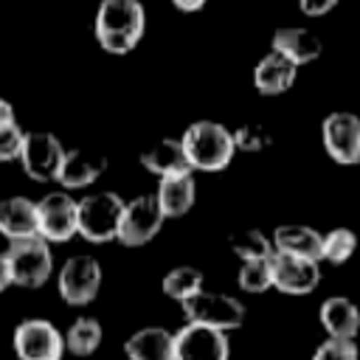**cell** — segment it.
<instances>
[{"label": "cell", "instance_id": "14", "mask_svg": "<svg viewBox=\"0 0 360 360\" xmlns=\"http://www.w3.org/2000/svg\"><path fill=\"white\" fill-rule=\"evenodd\" d=\"M270 51L281 53L284 59H290L295 68L315 62L323 53V42L315 31H309L307 25H281L273 31V45Z\"/></svg>", "mask_w": 360, "mask_h": 360}, {"label": "cell", "instance_id": "10", "mask_svg": "<svg viewBox=\"0 0 360 360\" xmlns=\"http://www.w3.org/2000/svg\"><path fill=\"white\" fill-rule=\"evenodd\" d=\"M37 236L48 245L76 236V200L68 191H51L37 200Z\"/></svg>", "mask_w": 360, "mask_h": 360}, {"label": "cell", "instance_id": "11", "mask_svg": "<svg viewBox=\"0 0 360 360\" xmlns=\"http://www.w3.org/2000/svg\"><path fill=\"white\" fill-rule=\"evenodd\" d=\"M321 141L335 163H360V115L349 110L329 112L321 124Z\"/></svg>", "mask_w": 360, "mask_h": 360}, {"label": "cell", "instance_id": "29", "mask_svg": "<svg viewBox=\"0 0 360 360\" xmlns=\"http://www.w3.org/2000/svg\"><path fill=\"white\" fill-rule=\"evenodd\" d=\"M233 132V146L236 152H262L267 143H270V132L259 124H248V127H239V129H231Z\"/></svg>", "mask_w": 360, "mask_h": 360}, {"label": "cell", "instance_id": "33", "mask_svg": "<svg viewBox=\"0 0 360 360\" xmlns=\"http://www.w3.org/2000/svg\"><path fill=\"white\" fill-rule=\"evenodd\" d=\"M11 287V270H8V262H6V253L0 250V292Z\"/></svg>", "mask_w": 360, "mask_h": 360}, {"label": "cell", "instance_id": "34", "mask_svg": "<svg viewBox=\"0 0 360 360\" xmlns=\"http://www.w3.org/2000/svg\"><path fill=\"white\" fill-rule=\"evenodd\" d=\"M11 121H17L14 107H11V101H6V98L0 96V124H11Z\"/></svg>", "mask_w": 360, "mask_h": 360}, {"label": "cell", "instance_id": "13", "mask_svg": "<svg viewBox=\"0 0 360 360\" xmlns=\"http://www.w3.org/2000/svg\"><path fill=\"white\" fill-rule=\"evenodd\" d=\"M321 281V262L276 253L270 256V287L284 295H307Z\"/></svg>", "mask_w": 360, "mask_h": 360}, {"label": "cell", "instance_id": "30", "mask_svg": "<svg viewBox=\"0 0 360 360\" xmlns=\"http://www.w3.org/2000/svg\"><path fill=\"white\" fill-rule=\"evenodd\" d=\"M22 135H25V129L17 121L0 124V163H8V160H17L20 158Z\"/></svg>", "mask_w": 360, "mask_h": 360}, {"label": "cell", "instance_id": "27", "mask_svg": "<svg viewBox=\"0 0 360 360\" xmlns=\"http://www.w3.org/2000/svg\"><path fill=\"white\" fill-rule=\"evenodd\" d=\"M236 284L245 292H264L270 290V259H253V262H242L239 273H236Z\"/></svg>", "mask_w": 360, "mask_h": 360}, {"label": "cell", "instance_id": "21", "mask_svg": "<svg viewBox=\"0 0 360 360\" xmlns=\"http://www.w3.org/2000/svg\"><path fill=\"white\" fill-rule=\"evenodd\" d=\"M194 197H197V183H194V174L186 172V174H172V177H160L158 180V191H155V200L163 211L166 219H177L183 214L191 211L194 205Z\"/></svg>", "mask_w": 360, "mask_h": 360}, {"label": "cell", "instance_id": "8", "mask_svg": "<svg viewBox=\"0 0 360 360\" xmlns=\"http://www.w3.org/2000/svg\"><path fill=\"white\" fill-rule=\"evenodd\" d=\"M101 278H104L101 264L87 253H76L65 259V264L59 267V276H56L59 298L70 307H84L98 295Z\"/></svg>", "mask_w": 360, "mask_h": 360}, {"label": "cell", "instance_id": "18", "mask_svg": "<svg viewBox=\"0 0 360 360\" xmlns=\"http://www.w3.org/2000/svg\"><path fill=\"white\" fill-rule=\"evenodd\" d=\"M270 245H273L276 253L321 262V233L315 228H309V225H301V222L278 225L273 231V236H270Z\"/></svg>", "mask_w": 360, "mask_h": 360}, {"label": "cell", "instance_id": "1", "mask_svg": "<svg viewBox=\"0 0 360 360\" xmlns=\"http://www.w3.org/2000/svg\"><path fill=\"white\" fill-rule=\"evenodd\" d=\"M146 31V11L141 0H101L93 20V34L107 53H129Z\"/></svg>", "mask_w": 360, "mask_h": 360}, {"label": "cell", "instance_id": "4", "mask_svg": "<svg viewBox=\"0 0 360 360\" xmlns=\"http://www.w3.org/2000/svg\"><path fill=\"white\" fill-rule=\"evenodd\" d=\"M183 307V318L186 323H197V326H208V329H217V332H233L245 323V304L233 295H225V292H211V290H200L194 292L188 301L180 304Z\"/></svg>", "mask_w": 360, "mask_h": 360}, {"label": "cell", "instance_id": "2", "mask_svg": "<svg viewBox=\"0 0 360 360\" xmlns=\"http://www.w3.org/2000/svg\"><path fill=\"white\" fill-rule=\"evenodd\" d=\"M180 143L191 172H222L236 155L233 132L219 121H194Z\"/></svg>", "mask_w": 360, "mask_h": 360}, {"label": "cell", "instance_id": "9", "mask_svg": "<svg viewBox=\"0 0 360 360\" xmlns=\"http://www.w3.org/2000/svg\"><path fill=\"white\" fill-rule=\"evenodd\" d=\"M65 158V146L53 132L37 129V132H25L22 135V149H20V166L22 172L37 180V183H53L59 174Z\"/></svg>", "mask_w": 360, "mask_h": 360}, {"label": "cell", "instance_id": "25", "mask_svg": "<svg viewBox=\"0 0 360 360\" xmlns=\"http://www.w3.org/2000/svg\"><path fill=\"white\" fill-rule=\"evenodd\" d=\"M357 250V233L352 228H332L321 233V262L346 264Z\"/></svg>", "mask_w": 360, "mask_h": 360}, {"label": "cell", "instance_id": "5", "mask_svg": "<svg viewBox=\"0 0 360 360\" xmlns=\"http://www.w3.org/2000/svg\"><path fill=\"white\" fill-rule=\"evenodd\" d=\"M3 253H6V262H8V270H11V284L14 287L39 290L51 278V273H53L51 245L45 239H39V236L8 242V248Z\"/></svg>", "mask_w": 360, "mask_h": 360}, {"label": "cell", "instance_id": "24", "mask_svg": "<svg viewBox=\"0 0 360 360\" xmlns=\"http://www.w3.org/2000/svg\"><path fill=\"white\" fill-rule=\"evenodd\" d=\"M202 287H205V276H202V270H197V267H191V264H177V267H172V270L163 276V281H160L163 295L172 298V301H177V304L188 301V298H191L194 292H200Z\"/></svg>", "mask_w": 360, "mask_h": 360}, {"label": "cell", "instance_id": "22", "mask_svg": "<svg viewBox=\"0 0 360 360\" xmlns=\"http://www.w3.org/2000/svg\"><path fill=\"white\" fill-rule=\"evenodd\" d=\"M174 332L163 326H143L124 340L127 360H172Z\"/></svg>", "mask_w": 360, "mask_h": 360}, {"label": "cell", "instance_id": "3", "mask_svg": "<svg viewBox=\"0 0 360 360\" xmlns=\"http://www.w3.org/2000/svg\"><path fill=\"white\" fill-rule=\"evenodd\" d=\"M124 200L115 191H93L76 200V233L93 245L118 239Z\"/></svg>", "mask_w": 360, "mask_h": 360}, {"label": "cell", "instance_id": "32", "mask_svg": "<svg viewBox=\"0 0 360 360\" xmlns=\"http://www.w3.org/2000/svg\"><path fill=\"white\" fill-rule=\"evenodd\" d=\"M205 3H208V0H172V6H174L177 11H183V14H194V11H200Z\"/></svg>", "mask_w": 360, "mask_h": 360}, {"label": "cell", "instance_id": "28", "mask_svg": "<svg viewBox=\"0 0 360 360\" xmlns=\"http://www.w3.org/2000/svg\"><path fill=\"white\" fill-rule=\"evenodd\" d=\"M312 360H360V349H357L354 340L326 338V340L318 343V349L312 352Z\"/></svg>", "mask_w": 360, "mask_h": 360}, {"label": "cell", "instance_id": "15", "mask_svg": "<svg viewBox=\"0 0 360 360\" xmlns=\"http://www.w3.org/2000/svg\"><path fill=\"white\" fill-rule=\"evenodd\" d=\"M104 169H107V158L104 155L90 152V149H65L56 183L62 188H68V191L87 188L104 174Z\"/></svg>", "mask_w": 360, "mask_h": 360}, {"label": "cell", "instance_id": "7", "mask_svg": "<svg viewBox=\"0 0 360 360\" xmlns=\"http://www.w3.org/2000/svg\"><path fill=\"white\" fill-rule=\"evenodd\" d=\"M163 222H166V217H163L155 194H138L132 200H124L118 242L124 248H143L160 233Z\"/></svg>", "mask_w": 360, "mask_h": 360}, {"label": "cell", "instance_id": "19", "mask_svg": "<svg viewBox=\"0 0 360 360\" xmlns=\"http://www.w3.org/2000/svg\"><path fill=\"white\" fill-rule=\"evenodd\" d=\"M295 76H298V68L290 59H284L281 53H276V51L264 53L253 68V84H256V90L262 96L287 93L295 84Z\"/></svg>", "mask_w": 360, "mask_h": 360}, {"label": "cell", "instance_id": "12", "mask_svg": "<svg viewBox=\"0 0 360 360\" xmlns=\"http://www.w3.org/2000/svg\"><path fill=\"white\" fill-rule=\"evenodd\" d=\"M172 360H231V340L225 332L186 323L174 332Z\"/></svg>", "mask_w": 360, "mask_h": 360}, {"label": "cell", "instance_id": "6", "mask_svg": "<svg viewBox=\"0 0 360 360\" xmlns=\"http://www.w3.org/2000/svg\"><path fill=\"white\" fill-rule=\"evenodd\" d=\"M11 349L17 360H62L65 338L48 318H25L14 326Z\"/></svg>", "mask_w": 360, "mask_h": 360}, {"label": "cell", "instance_id": "31", "mask_svg": "<svg viewBox=\"0 0 360 360\" xmlns=\"http://www.w3.org/2000/svg\"><path fill=\"white\" fill-rule=\"evenodd\" d=\"M338 3H340V0H298V8H301V14H307V17H323V14H329Z\"/></svg>", "mask_w": 360, "mask_h": 360}, {"label": "cell", "instance_id": "20", "mask_svg": "<svg viewBox=\"0 0 360 360\" xmlns=\"http://www.w3.org/2000/svg\"><path fill=\"white\" fill-rule=\"evenodd\" d=\"M138 160H141V166H143L149 174H155L158 180H160V177H172V174H186V172H191L180 138H160V141H155L152 146H146V149L141 152Z\"/></svg>", "mask_w": 360, "mask_h": 360}, {"label": "cell", "instance_id": "17", "mask_svg": "<svg viewBox=\"0 0 360 360\" xmlns=\"http://www.w3.org/2000/svg\"><path fill=\"white\" fill-rule=\"evenodd\" d=\"M0 233L8 242L37 236V202L22 194L0 197Z\"/></svg>", "mask_w": 360, "mask_h": 360}, {"label": "cell", "instance_id": "26", "mask_svg": "<svg viewBox=\"0 0 360 360\" xmlns=\"http://www.w3.org/2000/svg\"><path fill=\"white\" fill-rule=\"evenodd\" d=\"M231 250L242 259V262H253V259H270L273 256V245L270 236L259 228H242L236 233H231L228 239Z\"/></svg>", "mask_w": 360, "mask_h": 360}, {"label": "cell", "instance_id": "23", "mask_svg": "<svg viewBox=\"0 0 360 360\" xmlns=\"http://www.w3.org/2000/svg\"><path fill=\"white\" fill-rule=\"evenodd\" d=\"M65 338V352H70L73 357H90L96 354V349L101 346V338H104V329L98 323V318L93 315H79L68 332L62 335Z\"/></svg>", "mask_w": 360, "mask_h": 360}, {"label": "cell", "instance_id": "16", "mask_svg": "<svg viewBox=\"0 0 360 360\" xmlns=\"http://www.w3.org/2000/svg\"><path fill=\"white\" fill-rule=\"evenodd\" d=\"M318 321L326 338L354 340L360 332V307L349 295H329L318 309Z\"/></svg>", "mask_w": 360, "mask_h": 360}]
</instances>
